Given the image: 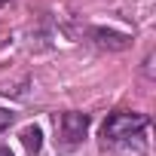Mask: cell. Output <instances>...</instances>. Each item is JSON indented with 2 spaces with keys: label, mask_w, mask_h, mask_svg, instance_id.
Returning <instances> with one entry per match:
<instances>
[{
  "label": "cell",
  "mask_w": 156,
  "mask_h": 156,
  "mask_svg": "<svg viewBox=\"0 0 156 156\" xmlns=\"http://www.w3.org/2000/svg\"><path fill=\"white\" fill-rule=\"evenodd\" d=\"M0 156H12V150L9 147H0Z\"/></svg>",
  "instance_id": "obj_8"
},
{
  "label": "cell",
  "mask_w": 156,
  "mask_h": 156,
  "mask_svg": "<svg viewBox=\"0 0 156 156\" xmlns=\"http://www.w3.org/2000/svg\"><path fill=\"white\" fill-rule=\"evenodd\" d=\"M89 113H80V110H67L58 116V135H61V144L64 147H80L89 135Z\"/></svg>",
  "instance_id": "obj_2"
},
{
  "label": "cell",
  "mask_w": 156,
  "mask_h": 156,
  "mask_svg": "<svg viewBox=\"0 0 156 156\" xmlns=\"http://www.w3.org/2000/svg\"><path fill=\"white\" fill-rule=\"evenodd\" d=\"M12 119H16V113H12V110L0 107V132H3V129H9V126H12Z\"/></svg>",
  "instance_id": "obj_6"
},
{
  "label": "cell",
  "mask_w": 156,
  "mask_h": 156,
  "mask_svg": "<svg viewBox=\"0 0 156 156\" xmlns=\"http://www.w3.org/2000/svg\"><path fill=\"white\" fill-rule=\"evenodd\" d=\"M89 37H92V43H95L98 49H110V52H122V49H129V43H132L129 34L113 31V28H92Z\"/></svg>",
  "instance_id": "obj_3"
},
{
  "label": "cell",
  "mask_w": 156,
  "mask_h": 156,
  "mask_svg": "<svg viewBox=\"0 0 156 156\" xmlns=\"http://www.w3.org/2000/svg\"><path fill=\"white\" fill-rule=\"evenodd\" d=\"M122 156H147V141H144V132H138V135H132V138H126V141H119V144H113Z\"/></svg>",
  "instance_id": "obj_4"
},
{
  "label": "cell",
  "mask_w": 156,
  "mask_h": 156,
  "mask_svg": "<svg viewBox=\"0 0 156 156\" xmlns=\"http://www.w3.org/2000/svg\"><path fill=\"white\" fill-rule=\"evenodd\" d=\"M22 144H25V150H28L31 156H37L40 147H43V132H40V126H28V129L22 132Z\"/></svg>",
  "instance_id": "obj_5"
},
{
  "label": "cell",
  "mask_w": 156,
  "mask_h": 156,
  "mask_svg": "<svg viewBox=\"0 0 156 156\" xmlns=\"http://www.w3.org/2000/svg\"><path fill=\"white\" fill-rule=\"evenodd\" d=\"M147 122H150V119H147L144 113H138V110H116V113H110V116L104 119L101 138H104V144H119V141H126V138L144 132Z\"/></svg>",
  "instance_id": "obj_1"
},
{
  "label": "cell",
  "mask_w": 156,
  "mask_h": 156,
  "mask_svg": "<svg viewBox=\"0 0 156 156\" xmlns=\"http://www.w3.org/2000/svg\"><path fill=\"white\" fill-rule=\"evenodd\" d=\"M150 64H153V55L144 58V73H147V80H153V67H150Z\"/></svg>",
  "instance_id": "obj_7"
}]
</instances>
